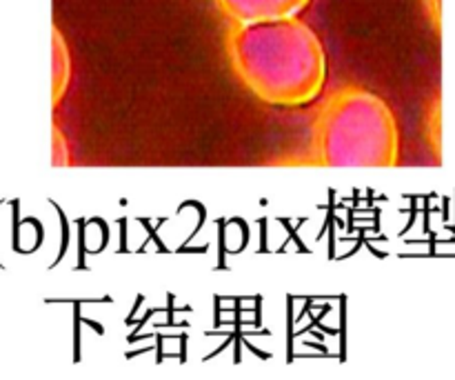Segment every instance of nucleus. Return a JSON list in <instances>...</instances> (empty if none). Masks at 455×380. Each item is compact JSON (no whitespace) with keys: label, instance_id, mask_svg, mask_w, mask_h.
<instances>
[{"label":"nucleus","instance_id":"1","mask_svg":"<svg viewBox=\"0 0 455 380\" xmlns=\"http://www.w3.org/2000/svg\"><path fill=\"white\" fill-rule=\"evenodd\" d=\"M227 53L244 87L274 107L315 101L327 78L323 43L296 16L235 22L227 34Z\"/></svg>","mask_w":455,"mask_h":380},{"label":"nucleus","instance_id":"2","mask_svg":"<svg viewBox=\"0 0 455 380\" xmlns=\"http://www.w3.org/2000/svg\"><path fill=\"white\" fill-rule=\"evenodd\" d=\"M400 133L391 107L363 87H342L320 109L311 133L318 167H395Z\"/></svg>","mask_w":455,"mask_h":380},{"label":"nucleus","instance_id":"3","mask_svg":"<svg viewBox=\"0 0 455 380\" xmlns=\"http://www.w3.org/2000/svg\"><path fill=\"white\" fill-rule=\"evenodd\" d=\"M220 12L234 22H265L296 16L309 0H216Z\"/></svg>","mask_w":455,"mask_h":380},{"label":"nucleus","instance_id":"4","mask_svg":"<svg viewBox=\"0 0 455 380\" xmlns=\"http://www.w3.org/2000/svg\"><path fill=\"white\" fill-rule=\"evenodd\" d=\"M71 80V56L65 38L53 29V105L62 101Z\"/></svg>","mask_w":455,"mask_h":380},{"label":"nucleus","instance_id":"5","mask_svg":"<svg viewBox=\"0 0 455 380\" xmlns=\"http://www.w3.org/2000/svg\"><path fill=\"white\" fill-rule=\"evenodd\" d=\"M67 163H69V150H67L60 129L53 127V165H67Z\"/></svg>","mask_w":455,"mask_h":380},{"label":"nucleus","instance_id":"6","mask_svg":"<svg viewBox=\"0 0 455 380\" xmlns=\"http://www.w3.org/2000/svg\"><path fill=\"white\" fill-rule=\"evenodd\" d=\"M427 9H429L434 25L438 27V22H440V0H427Z\"/></svg>","mask_w":455,"mask_h":380}]
</instances>
